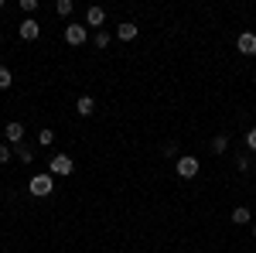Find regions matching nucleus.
Returning <instances> with one entry per match:
<instances>
[{"instance_id":"f03ea898","label":"nucleus","mask_w":256,"mask_h":253,"mask_svg":"<svg viewBox=\"0 0 256 253\" xmlns=\"http://www.w3.org/2000/svg\"><path fill=\"white\" fill-rule=\"evenodd\" d=\"M76 171V161L68 154H52V161H48V175L52 178H68Z\"/></svg>"},{"instance_id":"1a4fd4ad","label":"nucleus","mask_w":256,"mask_h":253,"mask_svg":"<svg viewBox=\"0 0 256 253\" xmlns=\"http://www.w3.org/2000/svg\"><path fill=\"white\" fill-rule=\"evenodd\" d=\"M137 35H140V28L134 24V21H123V24L116 28V38H120V41H134Z\"/></svg>"},{"instance_id":"20e7f679","label":"nucleus","mask_w":256,"mask_h":253,"mask_svg":"<svg viewBox=\"0 0 256 253\" xmlns=\"http://www.w3.org/2000/svg\"><path fill=\"white\" fill-rule=\"evenodd\" d=\"M86 38H89V28L86 24H65V45L79 48V45H86Z\"/></svg>"},{"instance_id":"0eeeda50","label":"nucleus","mask_w":256,"mask_h":253,"mask_svg":"<svg viewBox=\"0 0 256 253\" xmlns=\"http://www.w3.org/2000/svg\"><path fill=\"white\" fill-rule=\"evenodd\" d=\"M18 35L24 41H38V35H41L38 21H34V18H24V21H20V28H18Z\"/></svg>"},{"instance_id":"39448f33","label":"nucleus","mask_w":256,"mask_h":253,"mask_svg":"<svg viewBox=\"0 0 256 253\" xmlns=\"http://www.w3.org/2000/svg\"><path fill=\"white\" fill-rule=\"evenodd\" d=\"M4 137H7L10 147H20V144H24V123H20V120H10V123L4 127Z\"/></svg>"},{"instance_id":"4be33fe9","label":"nucleus","mask_w":256,"mask_h":253,"mask_svg":"<svg viewBox=\"0 0 256 253\" xmlns=\"http://www.w3.org/2000/svg\"><path fill=\"white\" fill-rule=\"evenodd\" d=\"M246 151H256V127L246 134Z\"/></svg>"},{"instance_id":"ddd939ff","label":"nucleus","mask_w":256,"mask_h":253,"mask_svg":"<svg viewBox=\"0 0 256 253\" xmlns=\"http://www.w3.org/2000/svg\"><path fill=\"white\" fill-rule=\"evenodd\" d=\"M55 144V130L52 127H41L38 130V147H52Z\"/></svg>"},{"instance_id":"f257e3e1","label":"nucleus","mask_w":256,"mask_h":253,"mask_svg":"<svg viewBox=\"0 0 256 253\" xmlns=\"http://www.w3.org/2000/svg\"><path fill=\"white\" fill-rule=\"evenodd\" d=\"M28 192L34 195V198H48V195L55 192V178L48 175V171H38V175L28 181Z\"/></svg>"},{"instance_id":"dca6fc26","label":"nucleus","mask_w":256,"mask_h":253,"mask_svg":"<svg viewBox=\"0 0 256 253\" xmlns=\"http://www.w3.org/2000/svg\"><path fill=\"white\" fill-rule=\"evenodd\" d=\"M92 41H96V48L102 52V48H110V41H113V35H110V31H96V38H92Z\"/></svg>"},{"instance_id":"423d86ee","label":"nucleus","mask_w":256,"mask_h":253,"mask_svg":"<svg viewBox=\"0 0 256 253\" xmlns=\"http://www.w3.org/2000/svg\"><path fill=\"white\" fill-rule=\"evenodd\" d=\"M236 48L239 55H256V31H242L236 38Z\"/></svg>"},{"instance_id":"b1692460","label":"nucleus","mask_w":256,"mask_h":253,"mask_svg":"<svg viewBox=\"0 0 256 253\" xmlns=\"http://www.w3.org/2000/svg\"><path fill=\"white\" fill-rule=\"evenodd\" d=\"M0 11H4V0H0Z\"/></svg>"},{"instance_id":"9d476101","label":"nucleus","mask_w":256,"mask_h":253,"mask_svg":"<svg viewBox=\"0 0 256 253\" xmlns=\"http://www.w3.org/2000/svg\"><path fill=\"white\" fill-rule=\"evenodd\" d=\"M92 110H96V99L92 96H79L76 99V113H79V117H92Z\"/></svg>"},{"instance_id":"6e6552de","label":"nucleus","mask_w":256,"mask_h":253,"mask_svg":"<svg viewBox=\"0 0 256 253\" xmlns=\"http://www.w3.org/2000/svg\"><path fill=\"white\" fill-rule=\"evenodd\" d=\"M102 24H106V11L92 4V7L86 11V28H96V31H102Z\"/></svg>"},{"instance_id":"7ed1b4c3","label":"nucleus","mask_w":256,"mask_h":253,"mask_svg":"<svg viewBox=\"0 0 256 253\" xmlns=\"http://www.w3.org/2000/svg\"><path fill=\"white\" fill-rule=\"evenodd\" d=\"M174 171H178V178L192 181V178H198V171H202V161H198V157H192V154H181L174 161Z\"/></svg>"},{"instance_id":"9b49d317","label":"nucleus","mask_w":256,"mask_h":253,"mask_svg":"<svg viewBox=\"0 0 256 253\" xmlns=\"http://www.w3.org/2000/svg\"><path fill=\"white\" fill-rule=\"evenodd\" d=\"M229 219H232V222H236V226H250V222H253V212H250V209H246V205H236V209H232V215H229Z\"/></svg>"},{"instance_id":"5701e85b","label":"nucleus","mask_w":256,"mask_h":253,"mask_svg":"<svg viewBox=\"0 0 256 253\" xmlns=\"http://www.w3.org/2000/svg\"><path fill=\"white\" fill-rule=\"evenodd\" d=\"M253 236H256V222H253Z\"/></svg>"},{"instance_id":"aec40b11","label":"nucleus","mask_w":256,"mask_h":253,"mask_svg":"<svg viewBox=\"0 0 256 253\" xmlns=\"http://www.w3.org/2000/svg\"><path fill=\"white\" fill-rule=\"evenodd\" d=\"M20 11H24V14H28V18H31V14H34V11H38V0H20Z\"/></svg>"},{"instance_id":"2eb2a0df","label":"nucleus","mask_w":256,"mask_h":253,"mask_svg":"<svg viewBox=\"0 0 256 253\" xmlns=\"http://www.w3.org/2000/svg\"><path fill=\"white\" fill-rule=\"evenodd\" d=\"M72 11H76V4H72V0H58V4H55V14H58V18H68Z\"/></svg>"},{"instance_id":"f3484780","label":"nucleus","mask_w":256,"mask_h":253,"mask_svg":"<svg viewBox=\"0 0 256 253\" xmlns=\"http://www.w3.org/2000/svg\"><path fill=\"white\" fill-rule=\"evenodd\" d=\"M14 86V76H10V69L7 65H0V89H10Z\"/></svg>"},{"instance_id":"6ab92c4d","label":"nucleus","mask_w":256,"mask_h":253,"mask_svg":"<svg viewBox=\"0 0 256 253\" xmlns=\"http://www.w3.org/2000/svg\"><path fill=\"white\" fill-rule=\"evenodd\" d=\"M250 164H253V161H250V154H239L236 157V171H242V175L250 171Z\"/></svg>"},{"instance_id":"f8f14e48","label":"nucleus","mask_w":256,"mask_h":253,"mask_svg":"<svg viewBox=\"0 0 256 253\" xmlns=\"http://www.w3.org/2000/svg\"><path fill=\"white\" fill-rule=\"evenodd\" d=\"M208 147H212V154H226V151H229V137H226V134H216Z\"/></svg>"},{"instance_id":"412c9836","label":"nucleus","mask_w":256,"mask_h":253,"mask_svg":"<svg viewBox=\"0 0 256 253\" xmlns=\"http://www.w3.org/2000/svg\"><path fill=\"white\" fill-rule=\"evenodd\" d=\"M160 151H164V157H174V161L181 157V154H178V144H171V140H168V144H164Z\"/></svg>"},{"instance_id":"4468645a","label":"nucleus","mask_w":256,"mask_h":253,"mask_svg":"<svg viewBox=\"0 0 256 253\" xmlns=\"http://www.w3.org/2000/svg\"><path fill=\"white\" fill-rule=\"evenodd\" d=\"M14 157H18V161H24V164H31V161H34V151H31L28 144H20V147H14Z\"/></svg>"},{"instance_id":"a211bd4d","label":"nucleus","mask_w":256,"mask_h":253,"mask_svg":"<svg viewBox=\"0 0 256 253\" xmlns=\"http://www.w3.org/2000/svg\"><path fill=\"white\" fill-rule=\"evenodd\" d=\"M14 161V151H10V144H0V164H10Z\"/></svg>"}]
</instances>
